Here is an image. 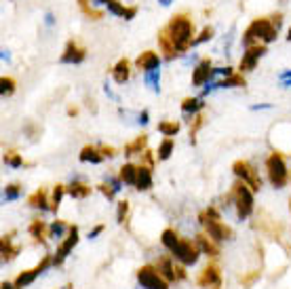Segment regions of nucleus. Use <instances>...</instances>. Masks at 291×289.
Wrapping results in <instances>:
<instances>
[{"instance_id": "f257e3e1", "label": "nucleus", "mask_w": 291, "mask_h": 289, "mask_svg": "<svg viewBox=\"0 0 291 289\" xmlns=\"http://www.w3.org/2000/svg\"><path fill=\"white\" fill-rule=\"evenodd\" d=\"M283 23V15H274L270 19H253L251 25L245 30L243 34V45L249 49L253 47V42H262V45H268V42L276 40V36H279V27Z\"/></svg>"}, {"instance_id": "f03ea898", "label": "nucleus", "mask_w": 291, "mask_h": 289, "mask_svg": "<svg viewBox=\"0 0 291 289\" xmlns=\"http://www.w3.org/2000/svg\"><path fill=\"white\" fill-rule=\"evenodd\" d=\"M169 34V38L173 40V45L177 49V53H184L186 49L192 47V34H194V23L186 17V15H175L171 17L169 25L165 27Z\"/></svg>"}, {"instance_id": "7ed1b4c3", "label": "nucleus", "mask_w": 291, "mask_h": 289, "mask_svg": "<svg viewBox=\"0 0 291 289\" xmlns=\"http://www.w3.org/2000/svg\"><path fill=\"white\" fill-rule=\"evenodd\" d=\"M232 198H234V205H237V213L239 218L245 220L249 218V213L253 211V192L245 182H239L232 186Z\"/></svg>"}, {"instance_id": "20e7f679", "label": "nucleus", "mask_w": 291, "mask_h": 289, "mask_svg": "<svg viewBox=\"0 0 291 289\" xmlns=\"http://www.w3.org/2000/svg\"><path fill=\"white\" fill-rule=\"evenodd\" d=\"M266 169H268V178L272 182L274 188H283L285 182H287V167H285V161L281 154H270L268 161H266Z\"/></svg>"}, {"instance_id": "39448f33", "label": "nucleus", "mask_w": 291, "mask_h": 289, "mask_svg": "<svg viewBox=\"0 0 291 289\" xmlns=\"http://www.w3.org/2000/svg\"><path fill=\"white\" fill-rule=\"evenodd\" d=\"M137 281L146 289H167V281L154 266H142L137 270Z\"/></svg>"}, {"instance_id": "423d86ee", "label": "nucleus", "mask_w": 291, "mask_h": 289, "mask_svg": "<svg viewBox=\"0 0 291 289\" xmlns=\"http://www.w3.org/2000/svg\"><path fill=\"white\" fill-rule=\"evenodd\" d=\"M232 171L237 173V176H239L249 188H251V190H260V188H262V180L257 178L255 169L249 165L247 161H237V163L232 165Z\"/></svg>"}, {"instance_id": "0eeeda50", "label": "nucleus", "mask_w": 291, "mask_h": 289, "mask_svg": "<svg viewBox=\"0 0 291 289\" xmlns=\"http://www.w3.org/2000/svg\"><path fill=\"white\" fill-rule=\"evenodd\" d=\"M177 259H182L184 264H194L199 259V245H192L190 241H179L177 245H175V249L171 251Z\"/></svg>"}, {"instance_id": "6e6552de", "label": "nucleus", "mask_w": 291, "mask_h": 289, "mask_svg": "<svg viewBox=\"0 0 291 289\" xmlns=\"http://www.w3.org/2000/svg\"><path fill=\"white\" fill-rule=\"evenodd\" d=\"M201 220H203V224H205V228H207V233H209V237L213 239V241H226L228 237H230V230L226 228V226H221L219 224V220H213V218H207V213L205 215H201Z\"/></svg>"}, {"instance_id": "1a4fd4ad", "label": "nucleus", "mask_w": 291, "mask_h": 289, "mask_svg": "<svg viewBox=\"0 0 291 289\" xmlns=\"http://www.w3.org/2000/svg\"><path fill=\"white\" fill-rule=\"evenodd\" d=\"M266 53V47L264 45H253V47H249L247 53L243 55V60H241V70L243 72H249V70H253L255 64L260 62V57Z\"/></svg>"}, {"instance_id": "9d476101", "label": "nucleus", "mask_w": 291, "mask_h": 289, "mask_svg": "<svg viewBox=\"0 0 291 289\" xmlns=\"http://www.w3.org/2000/svg\"><path fill=\"white\" fill-rule=\"evenodd\" d=\"M87 57V51L82 49L76 40H70L66 45V51H63V55H61V62L63 64H80L82 60Z\"/></svg>"}, {"instance_id": "9b49d317", "label": "nucleus", "mask_w": 291, "mask_h": 289, "mask_svg": "<svg viewBox=\"0 0 291 289\" xmlns=\"http://www.w3.org/2000/svg\"><path fill=\"white\" fill-rule=\"evenodd\" d=\"M76 243H78V230H76V228H70V235H68L66 241L59 245V249H57V253H55V259H53V262H55V264H61L63 257L72 251V247H74Z\"/></svg>"}, {"instance_id": "f8f14e48", "label": "nucleus", "mask_w": 291, "mask_h": 289, "mask_svg": "<svg viewBox=\"0 0 291 289\" xmlns=\"http://www.w3.org/2000/svg\"><path fill=\"white\" fill-rule=\"evenodd\" d=\"M135 66L140 68V70H144V72L158 70V66H160V57H158L154 51H146V53H142V55L135 60Z\"/></svg>"}, {"instance_id": "ddd939ff", "label": "nucleus", "mask_w": 291, "mask_h": 289, "mask_svg": "<svg viewBox=\"0 0 291 289\" xmlns=\"http://www.w3.org/2000/svg\"><path fill=\"white\" fill-rule=\"evenodd\" d=\"M211 76H213L211 62H209V60H203V62L197 66V70H194V74H192V84L201 86V84H205L207 80H209Z\"/></svg>"}, {"instance_id": "4468645a", "label": "nucleus", "mask_w": 291, "mask_h": 289, "mask_svg": "<svg viewBox=\"0 0 291 289\" xmlns=\"http://www.w3.org/2000/svg\"><path fill=\"white\" fill-rule=\"evenodd\" d=\"M49 264H51V259H49V257H45V259H43V264H38L34 270H27V272L19 274L17 281H15V285H17L19 289H21V287H25V285H30V283H32V281L38 277V274H40V272H43V270L49 266Z\"/></svg>"}, {"instance_id": "2eb2a0df", "label": "nucleus", "mask_w": 291, "mask_h": 289, "mask_svg": "<svg viewBox=\"0 0 291 289\" xmlns=\"http://www.w3.org/2000/svg\"><path fill=\"white\" fill-rule=\"evenodd\" d=\"M158 45H160V49H163V53H165V57H167V60H173V57L177 55V49H175V45H173V40L169 38L167 30H163V32L158 34Z\"/></svg>"}, {"instance_id": "dca6fc26", "label": "nucleus", "mask_w": 291, "mask_h": 289, "mask_svg": "<svg viewBox=\"0 0 291 289\" xmlns=\"http://www.w3.org/2000/svg\"><path fill=\"white\" fill-rule=\"evenodd\" d=\"M217 283H219V272H217V268H215V266H207V268L203 270V274H201V279H199V285H201V287H211V285L217 287Z\"/></svg>"}, {"instance_id": "f3484780", "label": "nucleus", "mask_w": 291, "mask_h": 289, "mask_svg": "<svg viewBox=\"0 0 291 289\" xmlns=\"http://www.w3.org/2000/svg\"><path fill=\"white\" fill-rule=\"evenodd\" d=\"M80 161L82 163H102L104 154H102L100 148H95V146H85L80 150Z\"/></svg>"}, {"instance_id": "a211bd4d", "label": "nucleus", "mask_w": 291, "mask_h": 289, "mask_svg": "<svg viewBox=\"0 0 291 289\" xmlns=\"http://www.w3.org/2000/svg\"><path fill=\"white\" fill-rule=\"evenodd\" d=\"M135 186H137V190H148V188L152 186V171H150V167H137V182H135Z\"/></svg>"}, {"instance_id": "6ab92c4d", "label": "nucleus", "mask_w": 291, "mask_h": 289, "mask_svg": "<svg viewBox=\"0 0 291 289\" xmlns=\"http://www.w3.org/2000/svg\"><path fill=\"white\" fill-rule=\"evenodd\" d=\"M112 76H114V80H116L118 84L127 82V78H129V60H120V62L114 66V70H112Z\"/></svg>"}, {"instance_id": "aec40b11", "label": "nucleus", "mask_w": 291, "mask_h": 289, "mask_svg": "<svg viewBox=\"0 0 291 289\" xmlns=\"http://www.w3.org/2000/svg\"><path fill=\"white\" fill-rule=\"evenodd\" d=\"M120 180L124 182V184H133L135 186V182H137V167L135 165H122V169H120Z\"/></svg>"}, {"instance_id": "412c9836", "label": "nucleus", "mask_w": 291, "mask_h": 289, "mask_svg": "<svg viewBox=\"0 0 291 289\" xmlns=\"http://www.w3.org/2000/svg\"><path fill=\"white\" fill-rule=\"evenodd\" d=\"M68 192H70L74 198H85L91 194V188L85 186V184H80V182H72L70 188H68Z\"/></svg>"}, {"instance_id": "4be33fe9", "label": "nucleus", "mask_w": 291, "mask_h": 289, "mask_svg": "<svg viewBox=\"0 0 291 289\" xmlns=\"http://www.w3.org/2000/svg\"><path fill=\"white\" fill-rule=\"evenodd\" d=\"M179 241H182V239L175 235V230H165V233H163V245H165V247H167L169 251L175 249V245H177Z\"/></svg>"}, {"instance_id": "5701e85b", "label": "nucleus", "mask_w": 291, "mask_h": 289, "mask_svg": "<svg viewBox=\"0 0 291 289\" xmlns=\"http://www.w3.org/2000/svg\"><path fill=\"white\" fill-rule=\"evenodd\" d=\"M146 139H148L146 135H140L135 141H131L129 146L124 148V154H129V156H131V154H142V148L146 146Z\"/></svg>"}, {"instance_id": "b1692460", "label": "nucleus", "mask_w": 291, "mask_h": 289, "mask_svg": "<svg viewBox=\"0 0 291 289\" xmlns=\"http://www.w3.org/2000/svg\"><path fill=\"white\" fill-rule=\"evenodd\" d=\"M158 272H163V277H165V281H173L175 279V268L171 266V262L169 259H163V262L158 264Z\"/></svg>"}, {"instance_id": "393cba45", "label": "nucleus", "mask_w": 291, "mask_h": 289, "mask_svg": "<svg viewBox=\"0 0 291 289\" xmlns=\"http://www.w3.org/2000/svg\"><path fill=\"white\" fill-rule=\"evenodd\" d=\"M197 245H199V249H201V251H205L207 255H217L215 245L207 241V237H203V235H201V237H197Z\"/></svg>"}, {"instance_id": "a878e982", "label": "nucleus", "mask_w": 291, "mask_h": 289, "mask_svg": "<svg viewBox=\"0 0 291 289\" xmlns=\"http://www.w3.org/2000/svg\"><path fill=\"white\" fill-rule=\"evenodd\" d=\"M158 131L163 135H167V137H173L177 131H179V123H169V121H165L158 125Z\"/></svg>"}, {"instance_id": "bb28decb", "label": "nucleus", "mask_w": 291, "mask_h": 289, "mask_svg": "<svg viewBox=\"0 0 291 289\" xmlns=\"http://www.w3.org/2000/svg\"><path fill=\"white\" fill-rule=\"evenodd\" d=\"M106 9L112 13V15H116V17H124V13H127V7H122L118 0H108V3H106Z\"/></svg>"}, {"instance_id": "cd10ccee", "label": "nucleus", "mask_w": 291, "mask_h": 289, "mask_svg": "<svg viewBox=\"0 0 291 289\" xmlns=\"http://www.w3.org/2000/svg\"><path fill=\"white\" fill-rule=\"evenodd\" d=\"M171 152H173V139H165L160 146H158V158L160 161H167V158L171 156Z\"/></svg>"}, {"instance_id": "c85d7f7f", "label": "nucleus", "mask_w": 291, "mask_h": 289, "mask_svg": "<svg viewBox=\"0 0 291 289\" xmlns=\"http://www.w3.org/2000/svg\"><path fill=\"white\" fill-rule=\"evenodd\" d=\"M201 108H203V102H199V99H192V97L184 99V104H182V110H184L186 114L197 112V110H201Z\"/></svg>"}, {"instance_id": "c756f323", "label": "nucleus", "mask_w": 291, "mask_h": 289, "mask_svg": "<svg viewBox=\"0 0 291 289\" xmlns=\"http://www.w3.org/2000/svg\"><path fill=\"white\" fill-rule=\"evenodd\" d=\"M13 91H15V80L7 78V76L0 78V93H3V95H11Z\"/></svg>"}, {"instance_id": "7c9ffc66", "label": "nucleus", "mask_w": 291, "mask_h": 289, "mask_svg": "<svg viewBox=\"0 0 291 289\" xmlns=\"http://www.w3.org/2000/svg\"><path fill=\"white\" fill-rule=\"evenodd\" d=\"M213 38V27L209 25V27H205V30L192 40V47H197V45H201V42H207V40H211Z\"/></svg>"}, {"instance_id": "2f4dec72", "label": "nucleus", "mask_w": 291, "mask_h": 289, "mask_svg": "<svg viewBox=\"0 0 291 289\" xmlns=\"http://www.w3.org/2000/svg\"><path fill=\"white\" fill-rule=\"evenodd\" d=\"M158 80H160L158 70L146 72V84H148V86H152V89H154V91H158Z\"/></svg>"}, {"instance_id": "473e14b6", "label": "nucleus", "mask_w": 291, "mask_h": 289, "mask_svg": "<svg viewBox=\"0 0 291 289\" xmlns=\"http://www.w3.org/2000/svg\"><path fill=\"white\" fill-rule=\"evenodd\" d=\"M217 86H245V78H243V76H237V74H232V76H228L226 80H221Z\"/></svg>"}, {"instance_id": "72a5a7b5", "label": "nucleus", "mask_w": 291, "mask_h": 289, "mask_svg": "<svg viewBox=\"0 0 291 289\" xmlns=\"http://www.w3.org/2000/svg\"><path fill=\"white\" fill-rule=\"evenodd\" d=\"M30 205H32V207H47V196H45V192L38 190V192L30 198Z\"/></svg>"}, {"instance_id": "f704fd0d", "label": "nucleus", "mask_w": 291, "mask_h": 289, "mask_svg": "<svg viewBox=\"0 0 291 289\" xmlns=\"http://www.w3.org/2000/svg\"><path fill=\"white\" fill-rule=\"evenodd\" d=\"M61 196H63V186H55V190H53V200H51L53 209H57V207H59Z\"/></svg>"}, {"instance_id": "c9c22d12", "label": "nucleus", "mask_w": 291, "mask_h": 289, "mask_svg": "<svg viewBox=\"0 0 291 289\" xmlns=\"http://www.w3.org/2000/svg\"><path fill=\"white\" fill-rule=\"evenodd\" d=\"M78 5L82 7V11H85L89 17H95V19L102 17V13H97V11H91V9H89V0H78Z\"/></svg>"}, {"instance_id": "e433bc0d", "label": "nucleus", "mask_w": 291, "mask_h": 289, "mask_svg": "<svg viewBox=\"0 0 291 289\" xmlns=\"http://www.w3.org/2000/svg\"><path fill=\"white\" fill-rule=\"evenodd\" d=\"M5 163L11 165V167H19V165H21V158H19L17 154H7V156H5Z\"/></svg>"}, {"instance_id": "4c0bfd02", "label": "nucleus", "mask_w": 291, "mask_h": 289, "mask_svg": "<svg viewBox=\"0 0 291 289\" xmlns=\"http://www.w3.org/2000/svg\"><path fill=\"white\" fill-rule=\"evenodd\" d=\"M17 194H19V186H17V184L7 186V192H5V196H7V198H15Z\"/></svg>"}, {"instance_id": "58836bf2", "label": "nucleus", "mask_w": 291, "mask_h": 289, "mask_svg": "<svg viewBox=\"0 0 291 289\" xmlns=\"http://www.w3.org/2000/svg\"><path fill=\"white\" fill-rule=\"evenodd\" d=\"M203 121H205L203 117H197V119H194V127L190 129V137H192V139H194V135H197V131H199V129L203 127Z\"/></svg>"}, {"instance_id": "ea45409f", "label": "nucleus", "mask_w": 291, "mask_h": 289, "mask_svg": "<svg viewBox=\"0 0 291 289\" xmlns=\"http://www.w3.org/2000/svg\"><path fill=\"white\" fill-rule=\"evenodd\" d=\"M127 209H129V203L127 200H122V203H118V222L124 220V215H127Z\"/></svg>"}, {"instance_id": "a19ab883", "label": "nucleus", "mask_w": 291, "mask_h": 289, "mask_svg": "<svg viewBox=\"0 0 291 289\" xmlns=\"http://www.w3.org/2000/svg\"><path fill=\"white\" fill-rule=\"evenodd\" d=\"M43 230H45V226H43V224H40V222H34V224H32V228H30V233H32L34 237H38V239H40V235H43Z\"/></svg>"}, {"instance_id": "79ce46f5", "label": "nucleus", "mask_w": 291, "mask_h": 289, "mask_svg": "<svg viewBox=\"0 0 291 289\" xmlns=\"http://www.w3.org/2000/svg\"><path fill=\"white\" fill-rule=\"evenodd\" d=\"M100 190H102L108 198H112V196H114V190H108V186H100Z\"/></svg>"}, {"instance_id": "37998d69", "label": "nucleus", "mask_w": 291, "mask_h": 289, "mask_svg": "<svg viewBox=\"0 0 291 289\" xmlns=\"http://www.w3.org/2000/svg\"><path fill=\"white\" fill-rule=\"evenodd\" d=\"M45 21H47V25H53V21H55L53 13H47V15H45Z\"/></svg>"}, {"instance_id": "c03bdc74", "label": "nucleus", "mask_w": 291, "mask_h": 289, "mask_svg": "<svg viewBox=\"0 0 291 289\" xmlns=\"http://www.w3.org/2000/svg\"><path fill=\"white\" fill-rule=\"evenodd\" d=\"M140 123H142V125H146V123H148V112H142V117H140Z\"/></svg>"}, {"instance_id": "a18cd8bd", "label": "nucleus", "mask_w": 291, "mask_h": 289, "mask_svg": "<svg viewBox=\"0 0 291 289\" xmlns=\"http://www.w3.org/2000/svg\"><path fill=\"white\" fill-rule=\"evenodd\" d=\"M3 60H5V62H9V60H11V55H9V51H7V49L3 51Z\"/></svg>"}, {"instance_id": "49530a36", "label": "nucleus", "mask_w": 291, "mask_h": 289, "mask_svg": "<svg viewBox=\"0 0 291 289\" xmlns=\"http://www.w3.org/2000/svg\"><path fill=\"white\" fill-rule=\"evenodd\" d=\"M108 0H93V5H106Z\"/></svg>"}, {"instance_id": "de8ad7c7", "label": "nucleus", "mask_w": 291, "mask_h": 289, "mask_svg": "<svg viewBox=\"0 0 291 289\" xmlns=\"http://www.w3.org/2000/svg\"><path fill=\"white\" fill-rule=\"evenodd\" d=\"M158 3H160V5H165V7H167V5H171V0H158Z\"/></svg>"}, {"instance_id": "09e8293b", "label": "nucleus", "mask_w": 291, "mask_h": 289, "mask_svg": "<svg viewBox=\"0 0 291 289\" xmlns=\"http://www.w3.org/2000/svg\"><path fill=\"white\" fill-rule=\"evenodd\" d=\"M3 289H13V287H11L9 283H5V285H3Z\"/></svg>"}, {"instance_id": "8fccbe9b", "label": "nucleus", "mask_w": 291, "mask_h": 289, "mask_svg": "<svg viewBox=\"0 0 291 289\" xmlns=\"http://www.w3.org/2000/svg\"><path fill=\"white\" fill-rule=\"evenodd\" d=\"M287 40H291V27H289V32H287Z\"/></svg>"}, {"instance_id": "3c124183", "label": "nucleus", "mask_w": 291, "mask_h": 289, "mask_svg": "<svg viewBox=\"0 0 291 289\" xmlns=\"http://www.w3.org/2000/svg\"><path fill=\"white\" fill-rule=\"evenodd\" d=\"M289 84H291V80H289Z\"/></svg>"}]
</instances>
